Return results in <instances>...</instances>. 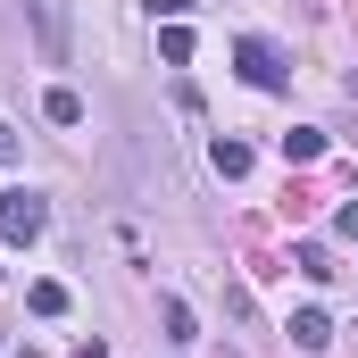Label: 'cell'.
Instances as JSON below:
<instances>
[{
    "instance_id": "6da1fadb",
    "label": "cell",
    "mask_w": 358,
    "mask_h": 358,
    "mask_svg": "<svg viewBox=\"0 0 358 358\" xmlns=\"http://www.w3.org/2000/svg\"><path fill=\"white\" fill-rule=\"evenodd\" d=\"M42 225H50L42 192H0V242H42Z\"/></svg>"
},
{
    "instance_id": "7a4b0ae2",
    "label": "cell",
    "mask_w": 358,
    "mask_h": 358,
    "mask_svg": "<svg viewBox=\"0 0 358 358\" xmlns=\"http://www.w3.org/2000/svg\"><path fill=\"white\" fill-rule=\"evenodd\" d=\"M234 59H242V76H250L259 92H283V84H292V67H283V50H275L267 34H242V42H234Z\"/></svg>"
},
{
    "instance_id": "3957f363",
    "label": "cell",
    "mask_w": 358,
    "mask_h": 358,
    "mask_svg": "<svg viewBox=\"0 0 358 358\" xmlns=\"http://www.w3.org/2000/svg\"><path fill=\"white\" fill-rule=\"evenodd\" d=\"M25 17H34V34H42V59L67 67V0H25Z\"/></svg>"
},
{
    "instance_id": "277c9868",
    "label": "cell",
    "mask_w": 358,
    "mask_h": 358,
    "mask_svg": "<svg viewBox=\"0 0 358 358\" xmlns=\"http://www.w3.org/2000/svg\"><path fill=\"white\" fill-rule=\"evenodd\" d=\"M317 159H325V134L317 125H292L283 134V167H317Z\"/></svg>"
},
{
    "instance_id": "5b68a950",
    "label": "cell",
    "mask_w": 358,
    "mask_h": 358,
    "mask_svg": "<svg viewBox=\"0 0 358 358\" xmlns=\"http://www.w3.org/2000/svg\"><path fill=\"white\" fill-rule=\"evenodd\" d=\"M292 342H300L308 358L325 350V342H334V325H325V308H300V317H292Z\"/></svg>"
},
{
    "instance_id": "8992f818",
    "label": "cell",
    "mask_w": 358,
    "mask_h": 358,
    "mask_svg": "<svg viewBox=\"0 0 358 358\" xmlns=\"http://www.w3.org/2000/svg\"><path fill=\"white\" fill-rule=\"evenodd\" d=\"M42 117H50V125H84V100H76L67 84H50L42 92Z\"/></svg>"
},
{
    "instance_id": "52a82bcc",
    "label": "cell",
    "mask_w": 358,
    "mask_h": 358,
    "mask_svg": "<svg viewBox=\"0 0 358 358\" xmlns=\"http://www.w3.org/2000/svg\"><path fill=\"white\" fill-rule=\"evenodd\" d=\"M292 267L308 275V283H325V275H334V250H325V242H292Z\"/></svg>"
},
{
    "instance_id": "ba28073f",
    "label": "cell",
    "mask_w": 358,
    "mask_h": 358,
    "mask_svg": "<svg viewBox=\"0 0 358 358\" xmlns=\"http://www.w3.org/2000/svg\"><path fill=\"white\" fill-rule=\"evenodd\" d=\"M208 159H217V176H250V142H225V134H217Z\"/></svg>"
},
{
    "instance_id": "9c48e42d",
    "label": "cell",
    "mask_w": 358,
    "mask_h": 358,
    "mask_svg": "<svg viewBox=\"0 0 358 358\" xmlns=\"http://www.w3.org/2000/svg\"><path fill=\"white\" fill-rule=\"evenodd\" d=\"M25 300H34V317H67V283H34Z\"/></svg>"
},
{
    "instance_id": "30bf717a",
    "label": "cell",
    "mask_w": 358,
    "mask_h": 358,
    "mask_svg": "<svg viewBox=\"0 0 358 358\" xmlns=\"http://www.w3.org/2000/svg\"><path fill=\"white\" fill-rule=\"evenodd\" d=\"M159 59H167V67H183V59H192V34H183V25H167V34H159Z\"/></svg>"
},
{
    "instance_id": "8fae6325",
    "label": "cell",
    "mask_w": 358,
    "mask_h": 358,
    "mask_svg": "<svg viewBox=\"0 0 358 358\" xmlns=\"http://www.w3.org/2000/svg\"><path fill=\"white\" fill-rule=\"evenodd\" d=\"M159 325H167V342H192V308H183V300H167V308H159Z\"/></svg>"
},
{
    "instance_id": "7c38bea8",
    "label": "cell",
    "mask_w": 358,
    "mask_h": 358,
    "mask_svg": "<svg viewBox=\"0 0 358 358\" xmlns=\"http://www.w3.org/2000/svg\"><path fill=\"white\" fill-rule=\"evenodd\" d=\"M334 234H342V242H358V200H342V208H334Z\"/></svg>"
},
{
    "instance_id": "4fadbf2b",
    "label": "cell",
    "mask_w": 358,
    "mask_h": 358,
    "mask_svg": "<svg viewBox=\"0 0 358 358\" xmlns=\"http://www.w3.org/2000/svg\"><path fill=\"white\" fill-rule=\"evenodd\" d=\"M183 8H192V0H150V17H167V25H183Z\"/></svg>"
},
{
    "instance_id": "5bb4252c",
    "label": "cell",
    "mask_w": 358,
    "mask_h": 358,
    "mask_svg": "<svg viewBox=\"0 0 358 358\" xmlns=\"http://www.w3.org/2000/svg\"><path fill=\"white\" fill-rule=\"evenodd\" d=\"M8 159H17V134H8V125H0V167H8Z\"/></svg>"
}]
</instances>
